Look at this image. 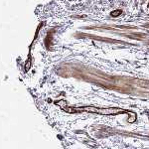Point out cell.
Instances as JSON below:
<instances>
[{"mask_svg":"<svg viewBox=\"0 0 149 149\" xmlns=\"http://www.w3.org/2000/svg\"><path fill=\"white\" fill-rule=\"evenodd\" d=\"M78 110H83V111H88V112H93V113H98L102 115H111V114H118L125 112V110L120 109H97V107H81Z\"/></svg>","mask_w":149,"mask_h":149,"instance_id":"obj_1","label":"cell"}]
</instances>
